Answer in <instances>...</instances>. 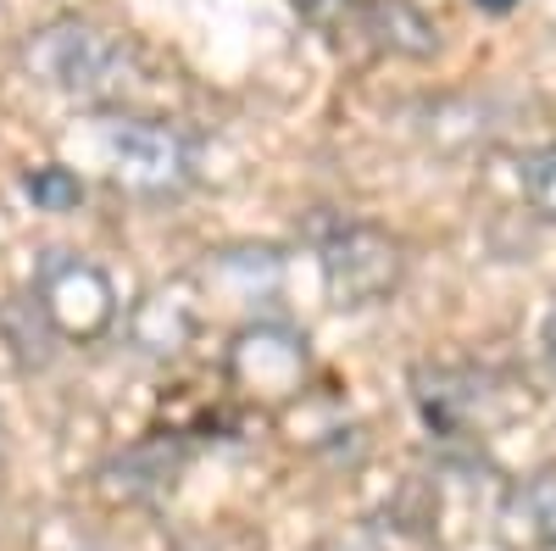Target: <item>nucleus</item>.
I'll use <instances>...</instances> for the list:
<instances>
[{
    "label": "nucleus",
    "instance_id": "1",
    "mask_svg": "<svg viewBox=\"0 0 556 551\" xmlns=\"http://www.w3.org/2000/svg\"><path fill=\"white\" fill-rule=\"evenodd\" d=\"M17 62L45 89L73 96V101H89V107L117 101L123 89L134 84V73H139V51H134V45L123 34L101 28V23H84V17H51V23H39L23 39Z\"/></svg>",
    "mask_w": 556,
    "mask_h": 551
},
{
    "label": "nucleus",
    "instance_id": "2",
    "mask_svg": "<svg viewBox=\"0 0 556 551\" xmlns=\"http://www.w3.org/2000/svg\"><path fill=\"white\" fill-rule=\"evenodd\" d=\"M101 156L112 167V184L139 201H173L190 190L195 151L173 123L151 117H106L101 128Z\"/></svg>",
    "mask_w": 556,
    "mask_h": 551
},
{
    "label": "nucleus",
    "instance_id": "3",
    "mask_svg": "<svg viewBox=\"0 0 556 551\" xmlns=\"http://www.w3.org/2000/svg\"><path fill=\"white\" fill-rule=\"evenodd\" d=\"M312 246L334 306H374L401 285V240L384 235L379 223L323 217L312 228Z\"/></svg>",
    "mask_w": 556,
    "mask_h": 551
},
{
    "label": "nucleus",
    "instance_id": "4",
    "mask_svg": "<svg viewBox=\"0 0 556 551\" xmlns=\"http://www.w3.org/2000/svg\"><path fill=\"white\" fill-rule=\"evenodd\" d=\"M34 296L45 317L56 324L62 340H101L117 324V290L106 279L101 262H89L84 251H45L34 262Z\"/></svg>",
    "mask_w": 556,
    "mask_h": 551
},
{
    "label": "nucleus",
    "instance_id": "5",
    "mask_svg": "<svg viewBox=\"0 0 556 551\" xmlns=\"http://www.w3.org/2000/svg\"><path fill=\"white\" fill-rule=\"evenodd\" d=\"M412 401L424 412L429 435L440 440H468L495 418H506V390L490 367H417Z\"/></svg>",
    "mask_w": 556,
    "mask_h": 551
},
{
    "label": "nucleus",
    "instance_id": "6",
    "mask_svg": "<svg viewBox=\"0 0 556 551\" xmlns=\"http://www.w3.org/2000/svg\"><path fill=\"white\" fill-rule=\"evenodd\" d=\"M178 468H184V446L173 435H151V440L123 446L101 468V490L112 501H156V496L173 490Z\"/></svg>",
    "mask_w": 556,
    "mask_h": 551
},
{
    "label": "nucleus",
    "instance_id": "7",
    "mask_svg": "<svg viewBox=\"0 0 556 551\" xmlns=\"http://www.w3.org/2000/svg\"><path fill=\"white\" fill-rule=\"evenodd\" d=\"M356 28L367 34V45H379V51H390V57L424 62V57L440 51V28L417 12L412 0H362Z\"/></svg>",
    "mask_w": 556,
    "mask_h": 551
},
{
    "label": "nucleus",
    "instance_id": "8",
    "mask_svg": "<svg viewBox=\"0 0 556 551\" xmlns=\"http://www.w3.org/2000/svg\"><path fill=\"white\" fill-rule=\"evenodd\" d=\"M501 529H506V540L534 546V551L556 546V474H551V468H545V474H529L523 485L506 490V501H501Z\"/></svg>",
    "mask_w": 556,
    "mask_h": 551
},
{
    "label": "nucleus",
    "instance_id": "9",
    "mask_svg": "<svg viewBox=\"0 0 556 551\" xmlns=\"http://www.w3.org/2000/svg\"><path fill=\"white\" fill-rule=\"evenodd\" d=\"M0 340H7V351L17 356V367H45L51 362V346L62 340L56 324L45 317L39 296H12V301H0Z\"/></svg>",
    "mask_w": 556,
    "mask_h": 551
},
{
    "label": "nucleus",
    "instance_id": "10",
    "mask_svg": "<svg viewBox=\"0 0 556 551\" xmlns=\"http://www.w3.org/2000/svg\"><path fill=\"white\" fill-rule=\"evenodd\" d=\"M23 196L39 206V212H73L84 201V178L62 162H45V167H28L23 173Z\"/></svg>",
    "mask_w": 556,
    "mask_h": 551
},
{
    "label": "nucleus",
    "instance_id": "11",
    "mask_svg": "<svg viewBox=\"0 0 556 551\" xmlns=\"http://www.w3.org/2000/svg\"><path fill=\"white\" fill-rule=\"evenodd\" d=\"M523 196L534 201L540 217L556 223V146H545V151H534L523 162Z\"/></svg>",
    "mask_w": 556,
    "mask_h": 551
},
{
    "label": "nucleus",
    "instance_id": "12",
    "mask_svg": "<svg viewBox=\"0 0 556 551\" xmlns=\"http://www.w3.org/2000/svg\"><path fill=\"white\" fill-rule=\"evenodd\" d=\"M290 7H295L301 23H312V28H340L345 17H356L362 0H290Z\"/></svg>",
    "mask_w": 556,
    "mask_h": 551
},
{
    "label": "nucleus",
    "instance_id": "13",
    "mask_svg": "<svg viewBox=\"0 0 556 551\" xmlns=\"http://www.w3.org/2000/svg\"><path fill=\"white\" fill-rule=\"evenodd\" d=\"M312 551H384V546H379V535L356 529V535H334V540H323V546H312Z\"/></svg>",
    "mask_w": 556,
    "mask_h": 551
},
{
    "label": "nucleus",
    "instance_id": "14",
    "mask_svg": "<svg viewBox=\"0 0 556 551\" xmlns=\"http://www.w3.org/2000/svg\"><path fill=\"white\" fill-rule=\"evenodd\" d=\"M540 356H545V367L556 374V306L545 312V324H540Z\"/></svg>",
    "mask_w": 556,
    "mask_h": 551
},
{
    "label": "nucleus",
    "instance_id": "15",
    "mask_svg": "<svg viewBox=\"0 0 556 551\" xmlns=\"http://www.w3.org/2000/svg\"><path fill=\"white\" fill-rule=\"evenodd\" d=\"M473 7H479V12H513L518 0H473Z\"/></svg>",
    "mask_w": 556,
    "mask_h": 551
}]
</instances>
